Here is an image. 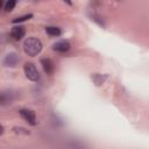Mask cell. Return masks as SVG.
<instances>
[{"mask_svg":"<svg viewBox=\"0 0 149 149\" xmlns=\"http://www.w3.org/2000/svg\"><path fill=\"white\" fill-rule=\"evenodd\" d=\"M23 50L28 56H36L41 52L42 50V42L36 38V37H28L24 42H23Z\"/></svg>","mask_w":149,"mask_h":149,"instance_id":"cell-1","label":"cell"},{"mask_svg":"<svg viewBox=\"0 0 149 149\" xmlns=\"http://www.w3.org/2000/svg\"><path fill=\"white\" fill-rule=\"evenodd\" d=\"M23 70H24V74L26 77L31 80V81H37L40 79V74H38V71L36 69V66L33 64V63H26L24 66H23Z\"/></svg>","mask_w":149,"mask_h":149,"instance_id":"cell-2","label":"cell"},{"mask_svg":"<svg viewBox=\"0 0 149 149\" xmlns=\"http://www.w3.org/2000/svg\"><path fill=\"white\" fill-rule=\"evenodd\" d=\"M20 115L31 126H35L36 125V115H35V112L31 111V109H28V108H22L20 109Z\"/></svg>","mask_w":149,"mask_h":149,"instance_id":"cell-3","label":"cell"},{"mask_svg":"<svg viewBox=\"0 0 149 149\" xmlns=\"http://www.w3.org/2000/svg\"><path fill=\"white\" fill-rule=\"evenodd\" d=\"M19 61H20L19 56H17L15 52H10V54H8V55L5 57V59H3V65H5V66L14 68V66H16V64L19 63Z\"/></svg>","mask_w":149,"mask_h":149,"instance_id":"cell-4","label":"cell"},{"mask_svg":"<svg viewBox=\"0 0 149 149\" xmlns=\"http://www.w3.org/2000/svg\"><path fill=\"white\" fill-rule=\"evenodd\" d=\"M26 34V29L23 26H15L12 28V31H10V36L14 38V40H21Z\"/></svg>","mask_w":149,"mask_h":149,"instance_id":"cell-5","label":"cell"},{"mask_svg":"<svg viewBox=\"0 0 149 149\" xmlns=\"http://www.w3.org/2000/svg\"><path fill=\"white\" fill-rule=\"evenodd\" d=\"M41 64H42V68L44 70V72L47 74H51L55 70V65H54V62L50 59V58H42L41 59Z\"/></svg>","mask_w":149,"mask_h":149,"instance_id":"cell-6","label":"cell"},{"mask_svg":"<svg viewBox=\"0 0 149 149\" xmlns=\"http://www.w3.org/2000/svg\"><path fill=\"white\" fill-rule=\"evenodd\" d=\"M54 50L58 51V52H65L70 49V43L68 41H58L54 44Z\"/></svg>","mask_w":149,"mask_h":149,"instance_id":"cell-7","label":"cell"},{"mask_svg":"<svg viewBox=\"0 0 149 149\" xmlns=\"http://www.w3.org/2000/svg\"><path fill=\"white\" fill-rule=\"evenodd\" d=\"M13 101V94L10 92H0V105H8Z\"/></svg>","mask_w":149,"mask_h":149,"instance_id":"cell-8","label":"cell"},{"mask_svg":"<svg viewBox=\"0 0 149 149\" xmlns=\"http://www.w3.org/2000/svg\"><path fill=\"white\" fill-rule=\"evenodd\" d=\"M47 34H49L50 36H59L61 35V29L58 27H47L45 28Z\"/></svg>","mask_w":149,"mask_h":149,"instance_id":"cell-9","label":"cell"},{"mask_svg":"<svg viewBox=\"0 0 149 149\" xmlns=\"http://www.w3.org/2000/svg\"><path fill=\"white\" fill-rule=\"evenodd\" d=\"M105 79H106V76H101V74H99V73H95V74H93L92 76V80L95 83V85H101V84H104V81H105Z\"/></svg>","mask_w":149,"mask_h":149,"instance_id":"cell-10","label":"cell"},{"mask_svg":"<svg viewBox=\"0 0 149 149\" xmlns=\"http://www.w3.org/2000/svg\"><path fill=\"white\" fill-rule=\"evenodd\" d=\"M30 17H33V14H26L23 16H20V17H16L13 20V23H19V22H23L26 20H29Z\"/></svg>","mask_w":149,"mask_h":149,"instance_id":"cell-11","label":"cell"},{"mask_svg":"<svg viewBox=\"0 0 149 149\" xmlns=\"http://www.w3.org/2000/svg\"><path fill=\"white\" fill-rule=\"evenodd\" d=\"M15 3H16V0H8V1L6 2V5H5V9H6L7 12L13 10L14 7H15Z\"/></svg>","mask_w":149,"mask_h":149,"instance_id":"cell-12","label":"cell"},{"mask_svg":"<svg viewBox=\"0 0 149 149\" xmlns=\"http://www.w3.org/2000/svg\"><path fill=\"white\" fill-rule=\"evenodd\" d=\"M3 133V127H2V125H0V135Z\"/></svg>","mask_w":149,"mask_h":149,"instance_id":"cell-13","label":"cell"},{"mask_svg":"<svg viewBox=\"0 0 149 149\" xmlns=\"http://www.w3.org/2000/svg\"><path fill=\"white\" fill-rule=\"evenodd\" d=\"M63 1H65V2L69 3V5H72V1H71V0H63Z\"/></svg>","mask_w":149,"mask_h":149,"instance_id":"cell-14","label":"cell"},{"mask_svg":"<svg viewBox=\"0 0 149 149\" xmlns=\"http://www.w3.org/2000/svg\"><path fill=\"white\" fill-rule=\"evenodd\" d=\"M1 6H2V0H0V8H1Z\"/></svg>","mask_w":149,"mask_h":149,"instance_id":"cell-15","label":"cell"}]
</instances>
